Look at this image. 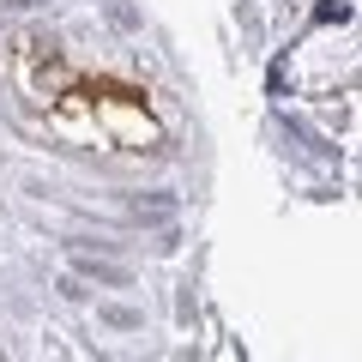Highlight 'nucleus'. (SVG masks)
<instances>
[{
    "mask_svg": "<svg viewBox=\"0 0 362 362\" xmlns=\"http://www.w3.org/2000/svg\"><path fill=\"white\" fill-rule=\"evenodd\" d=\"M6 85L30 127L61 139L66 151L90 157H163L169 151V121L157 109V90L121 66H97L73 42L49 30H18L6 42Z\"/></svg>",
    "mask_w": 362,
    "mask_h": 362,
    "instance_id": "1",
    "label": "nucleus"
}]
</instances>
